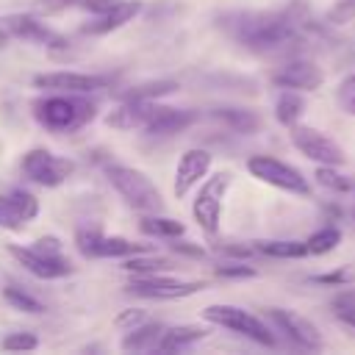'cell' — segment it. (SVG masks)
<instances>
[{"label":"cell","instance_id":"1","mask_svg":"<svg viewBox=\"0 0 355 355\" xmlns=\"http://www.w3.org/2000/svg\"><path fill=\"white\" fill-rule=\"evenodd\" d=\"M230 39L255 50L275 53L291 44L300 33V19L286 11H227L216 22Z\"/></svg>","mask_w":355,"mask_h":355},{"label":"cell","instance_id":"2","mask_svg":"<svg viewBox=\"0 0 355 355\" xmlns=\"http://www.w3.org/2000/svg\"><path fill=\"white\" fill-rule=\"evenodd\" d=\"M31 114L50 133H75L97 116V103L89 94L44 92L31 100Z\"/></svg>","mask_w":355,"mask_h":355},{"label":"cell","instance_id":"3","mask_svg":"<svg viewBox=\"0 0 355 355\" xmlns=\"http://www.w3.org/2000/svg\"><path fill=\"white\" fill-rule=\"evenodd\" d=\"M105 178L114 186V191L139 214H161L164 211V194L153 183V178L136 166L128 164H108Z\"/></svg>","mask_w":355,"mask_h":355},{"label":"cell","instance_id":"4","mask_svg":"<svg viewBox=\"0 0 355 355\" xmlns=\"http://www.w3.org/2000/svg\"><path fill=\"white\" fill-rule=\"evenodd\" d=\"M230 183H233V172L219 169V172H208L197 186V194L191 200V216L208 239H216L222 230V208H225Z\"/></svg>","mask_w":355,"mask_h":355},{"label":"cell","instance_id":"5","mask_svg":"<svg viewBox=\"0 0 355 355\" xmlns=\"http://www.w3.org/2000/svg\"><path fill=\"white\" fill-rule=\"evenodd\" d=\"M200 316L214 324V327H225L236 336H244L250 341H255L258 347H277V333L272 330V324L255 313H250L247 308H239V305H227V302H214V305H205L200 311Z\"/></svg>","mask_w":355,"mask_h":355},{"label":"cell","instance_id":"6","mask_svg":"<svg viewBox=\"0 0 355 355\" xmlns=\"http://www.w3.org/2000/svg\"><path fill=\"white\" fill-rule=\"evenodd\" d=\"M78 164L67 155H55L53 150L47 147H31L28 153H22L19 158V172L22 178H28L31 183L36 186H44V189H55L61 183H67L72 175H75Z\"/></svg>","mask_w":355,"mask_h":355},{"label":"cell","instance_id":"7","mask_svg":"<svg viewBox=\"0 0 355 355\" xmlns=\"http://www.w3.org/2000/svg\"><path fill=\"white\" fill-rule=\"evenodd\" d=\"M247 172L255 180H261L272 189H280V191H288V194H297V197H311V183L305 180V175L297 166H291V164H286L275 155H266V153L250 155L247 158Z\"/></svg>","mask_w":355,"mask_h":355},{"label":"cell","instance_id":"8","mask_svg":"<svg viewBox=\"0 0 355 355\" xmlns=\"http://www.w3.org/2000/svg\"><path fill=\"white\" fill-rule=\"evenodd\" d=\"M205 286H208L205 280H180L172 277L169 272H153V275H130L125 291L144 300H183L202 291Z\"/></svg>","mask_w":355,"mask_h":355},{"label":"cell","instance_id":"9","mask_svg":"<svg viewBox=\"0 0 355 355\" xmlns=\"http://www.w3.org/2000/svg\"><path fill=\"white\" fill-rule=\"evenodd\" d=\"M116 75L111 72H75V69H53L33 75V86L42 92H75V94H94L100 89H111Z\"/></svg>","mask_w":355,"mask_h":355},{"label":"cell","instance_id":"10","mask_svg":"<svg viewBox=\"0 0 355 355\" xmlns=\"http://www.w3.org/2000/svg\"><path fill=\"white\" fill-rule=\"evenodd\" d=\"M288 139H291V144H294L308 161H313V164H333V166H341V164L347 161L341 144H338L336 139H330V136H327L324 130H319V128H311V125L297 122V125L288 128Z\"/></svg>","mask_w":355,"mask_h":355},{"label":"cell","instance_id":"11","mask_svg":"<svg viewBox=\"0 0 355 355\" xmlns=\"http://www.w3.org/2000/svg\"><path fill=\"white\" fill-rule=\"evenodd\" d=\"M266 322L272 324L275 333L286 336L294 347L311 349V352L322 349V333L308 316H302L291 308H266Z\"/></svg>","mask_w":355,"mask_h":355},{"label":"cell","instance_id":"12","mask_svg":"<svg viewBox=\"0 0 355 355\" xmlns=\"http://www.w3.org/2000/svg\"><path fill=\"white\" fill-rule=\"evenodd\" d=\"M8 255L33 277L39 280H61V277H69L75 272L72 261L61 252V255H44V252H36L31 244H8Z\"/></svg>","mask_w":355,"mask_h":355},{"label":"cell","instance_id":"13","mask_svg":"<svg viewBox=\"0 0 355 355\" xmlns=\"http://www.w3.org/2000/svg\"><path fill=\"white\" fill-rule=\"evenodd\" d=\"M211 164H214V155L205 147L183 150L175 164V180H172L175 197H186L189 191H194L202 183V178L211 172Z\"/></svg>","mask_w":355,"mask_h":355},{"label":"cell","instance_id":"14","mask_svg":"<svg viewBox=\"0 0 355 355\" xmlns=\"http://www.w3.org/2000/svg\"><path fill=\"white\" fill-rule=\"evenodd\" d=\"M272 83L277 89H294L305 94V92H316L324 83V72L311 58H291L272 72Z\"/></svg>","mask_w":355,"mask_h":355},{"label":"cell","instance_id":"15","mask_svg":"<svg viewBox=\"0 0 355 355\" xmlns=\"http://www.w3.org/2000/svg\"><path fill=\"white\" fill-rule=\"evenodd\" d=\"M141 8H144L141 0H119V6H114L111 11H105V14L92 17L89 22H83V25H80V36H89V39H94V36H108V33L125 28L128 22H133V19L141 14Z\"/></svg>","mask_w":355,"mask_h":355},{"label":"cell","instance_id":"16","mask_svg":"<svg viewBox=\"0 0 355 355\" xmlns=\"http://www.w3.org/2000/svg\"><path fill=\"white\" fill-rule=\"evenodd\" d=\"M197 119H200V114L191 111V108H172V105L155 103L153 114L144 125V133L147 136H172V133H180V130L191 128Z\"/></svg>","mask_w":355,"mask_h":355},{"label":"cell","instance_id":"17","mask_svg":"<svg viewBox=\"0 0 355 355\" xmlns=\"http://www.w3.org/2000/svg\"><path fill=\"white\" fill-rule=\"evenodd\" d=\"M155 103L158 100H119V105L105 114V125L114 130H144Z\"/></svg>","mask_w":355,"mask_h":355},{"label":"cell","instance_id":"18","mask_svg":"<svg viewBox=\"0 0 355 355\" xmlns=\"http://www.w3.org/2000/svg\"><path fill=\"white\" fill-rule=\"evenodd\" d=\"M3 28L8 31L11 39H22V42H33V44H44L53 31L44 25L42 17H36L33 11H14V14H3L0 17Z\"/></svg>","mask_w":355,"mask_h":355},{"label":"cell","instance_id":"19","mask_svg":"<svg viewBox=\"0 0 355 355\" xmlns=\"http://www.w3.org/2000/svg\"><path fill=\"white\" fill-rule=\"evenodd\" d=\"M211 119H216L222 128L241 133V136H252L263 128V116L252 108H241V105H219L211 108Z\"/></svg>","mask_w":355,"mask_h":355},{"label":"cell","instance_id":"20","mask_svg":"<svg viewBox=\"0 0 355 355\" xmlns=\"http://www.w3.org/2000/svg\"><path fill=\"white\" fill-rule=\"evenodd\" d=\"M211 336V327L205 324H178V327H166L161 341H158V352H183L191 349L194 344L205 341Z\"/></svg>","mask_w":355,"mask_h":355},{"label":"cell","instance_id":"21","mask_svg":"<svg viewBox=\"0 0 355 355\" xmlns=\"http://www.w3.org/2000/svg\"><path fill=\"white\" fill-rule=\"evenodd\" d=\"M164 330H166V324L147 319V322H141V324L125 330V336H122V341H119V349H125V352H155V347H158Z\"/></svg>","mask_w":355,"mask_h":355},{"label":"cell","instance_id":"22","mask_svg":"<svg viewBox=\"0 0 355 355\" xmlns=\"http://www.w3.org/2000/svg\"><path fill=\"white\" fill-rule=\"evenodd\" d=\"M139 230L150 239H164V241L186 236V225L180 219H172V216H164V214H141Z\"/></svg>","mask_w":355,"mask_h":355},{"label":"cell","instance_id":"23","mask_svg":"<svg viewBox=\"0 0 355 355\" xmlns=\"http://www.w3.org/2000/svg\"><path fill=\"white\" fill-rule=\"evenodd\" d=\"M305 114V97L302 92H294V89H283L275 100V119L283 125V128H291L302 119Z\"/></svg>","mask_w":355,"mask_h":355},{"label":"cell","instance_id":"24","mask_svg":"<svg viewBox=\"0 0 355 355\" xmlns=\"http://www.w3.org/2000/svg\"><path fill=\"white\" fill-rule=\"evenodd\" d=\"M172 266H175L172 258H166V255H155V250H147V252H136V255L122 258V272H128V275L169 272Z\"/></svg>","mask_w":355,"mask_h":355},{"label":"cell","instance_id":"25","mask_svg":"<svg viewBox=\"0 0 355 355\" xmlns=\"http://www.w3.org/2000/svg\"><path fill=\"white\" fill-rule=\"evenodd\" d=\"M180 89L178 80L172 78H158V80H144V83H136L130 89H125L119 94V100H161L166 94H175Z\"/></svg>","mask_w":355,"mask_h":355},{"label":"cell","instance_id":"26","mask_svg":"<svg viewBox=\"0 0 355 355\" xmlns=\"http://www.w3.org/2000/svg\"><path fill=\"white\" fill-rule=\"evenodd\" d=\"M255 244V252L261 255H269V258H305L308 255V247L305 241H297V239H266V241H252Z\"/></svg>","mask_w":355,"mask_h":355},{"label":"cell","instance_id":"27","mask_svg":"<svg viewBox=\"0 0 355 355\" xmlns=\"http://www.w3.org/2000/svg\"><path fill=\"white\" fill-rule=\"evenodd\" d=\"M153 250L150 244H139V241H130L125 236H103L100 247H97V258H114V261H122L128 255H136V252H147Z\"/></svg>","mask_w":355,"mask_h":355},{"label":"cell","instance_id":"28","mask_svg":"<svg viewBox=\"0 0 355 355\" xmlns=\"http://www.w3.org/2000/svg\"><path fill=\"white\" fill-rule=\"evenodd\" d=\"M341 239H344L341 227H336V225H324V227L313 230V233L305 239L308 255H327V252H333V250L341 244Z\"/></svg>","mask_w":355,"mask_h":355},{"label":"cell","instance_id":"29","mask_svg":"<svg viewBox=\"0 0 355 355\" xmlns=\"http://www.w3.org/2000/svg\"><path fill=\"white\" fill-rule=\"evenodd\" d=\"M3 300H6L14 311L28 313V316H39V313L47 311L42 300H36L31 291H25V288H19V286H6V288H3Z\"/></svg>","mask_w":355,"mask_h":355},{"label":"cell","instance_id":"30","mask_svg":"<svg viewBox=\"0 0 355 355\" xmlns=\"http://www.w3.org/2000/svg\"><path fill=\"white\" fill-rule=\"evenodd\" d=\"M313 178H316V183H319L322 189H327V191H336V194L352 191V180H349L344 172H338V166H333V164H316Z\"/></svg>","mask_w":355,"mask_h":355},{"label":"cell","instance_id":"31","mask_svg":"<svg viewBox=\"0 0 355 355\" xmlns=\"http://www.w3.org/2000/svg\"><path fill=\"white\" fill-rule=\"evenodd\" d=\"M103 227L100 225H78L75 227V250L83 258H97V247L103 241Z\"/></svg>","mask_w":355,"mask_h":355},{"label":"cell","instance_id":"32","mask_svg":"<svg viewBox=\"0 0 355 355\" xmlns=\"http://www.w3.org/2000/svg\"><path fill=\"white\" fill-rule=\"evenodd\" d=\"M0 227L8 233H19L28 227V219L22 216V211L17 208L11 194H0Z\"/></svg>","mask_w":355,"mask_h":355},{"label":"cell","instance_id":"33","mask_svg":"<svg viewBox=\"0 0 355 355\" xmlns=\"http://www.w3.org/2000/svg\"><path fill=\"white\" fill-rule=\"evenodd\" d=\"M214 275L219 280H250L258 275L255 266H250L247 261H233V258H222V263L214 266Z\"/></svg>","mask_w":355,"mask_h":355},{"label":"cell","instance_id":"34","mask_svg":"<svg viewBox=\"0 0 355 355\" xmlns=\"http://www.w3.org/2000/svg\"><path fill=\"white\" fill-rule=\"evenodd\" d=\"M311 283L316 286H355V263H344V266H336L330 272H319L311 277Z\"/></svg>","mask_w":355,"mask_h":355},{"label":"cell","instance_id":"35","mask_svg":"<svg viewBox=\"0 0 355 355\" xmlns=\"http://www.w3.org/2000/svg\"><path fill=\"white\" fill-rule=\"evenodd\" d=\"M0 347L6 352H31L39 347V336L33 330H14V333H6Z\"/></svg>","mask_w":355,"mask_h":355},{"label":"cell","instance_id":"36","mask_svg":"<svg viewBox=\"0 0 355 355\" xmlns=\"http://www.w3.org/2000/svg\"><path fill=\"white\" fill-rule=\"evenodd\" d=\"M336 103H338V108H341L347 116H355V72H349V75L338 83V89H336Z\"/></svg>","mask_w":355,"mask_h":355},{"label":"cell","instance_id":"37","mask_svg":"<svg viewBox=\"0 0 355 355\" xmlns=\"http://www.w3.org/2000/svg\"><path fill=\"white\" fill-rule=\"evenodd\" d=\"M8 194H11V200L17 202V208L22 211V216H25L28 222H33V219L39 216V200H36L33 191H28V189H11Z\"/></svg>","mask_w":355,"mask_h":355},{"label":"cell","instance_id":"38","mask_svg":"<svg viewBox=\"0 0 355 355\" xmlns=\"http://www.w3.org/2000/svg\"><path fill=\"white\" fill-rule=\"evenodd\" d=\"M222 258H233V261H250L255 255V244H244V241H219L214 247Z\"/></svg>","mask_w":355,"mask_h":355},{"label":"cell","instance_id":"39","mask_svg":"<svg viewBox=\"0 0 355 355\" xmlns=\"http://www.w3.org/2000/svg\"><path fill=\"white\" fill-rule=\"evenodd\" d=\"M352 17H355V0H336L327 8L324 22L327 25H347V22H352Z\"/></svg>","mask_w":355,"mask_h":355},{"label":"cell","instance_id":"40","mask_svg":"<svg viewBox=\"0 0 355 355\" xmlns=\"http://www.w3.org/2000/svg\"><path fill=\"white\" fill-rule=\"evenodd\" d=\"M78 6H80V0H36L31 11L44 19V17H55V14H64V11L78 8Z\"/></svg>","mask_w":355,"mask_h":355},{"label":"cell","instance_id":"41","mask_svg":"<svg viewBox=\"0 0 355 355\" xmlns=\"http://www.w3.org/2000/svg\"><path fill=\"white\" fill-rule=\"evenodd\" d=\"M141 322H147V311L144 308H125V311H119L114 316V327L122 330V333L136 327V324H141Z\"/></svg>","mask_w":355,"mask_h":355},{"label":"cell","instance_id":"42","mask_svg":"<svg viewBox=\"0 0 355 355\" xmlns=\"http://www.w3.org/2000/svg\"><path fill=\"white\" fill-rule=\"evenodd\" d=\"M31 247H33L36 252H44V255H61V252H64V241H61L55 233H47V236L33 239Z\"/></svg>","mask_w":355,"mask_h":355},{"label":"cell","instance_id":"43","mask_svg":"<svg viewBox=\"0 0 355 355\" xmlns=\"http://www.w3.org/2000/svg\"><path fill=\"white\" fill-rule=\"evenodd\" d=\"M172 250H175L178 255H186V258H205V255H208L205 247H200V244H194V241H186L183 236L172 239Z\"/></svg>","mask_w":355,"mask_h":355},{"label":"cell","instance_id":"44","mask_svg":"<svg viewBox=\"0 0 355 355\" xmlns=\"http://www.w3.org/2000/svg\"><path fill=\"white\" fill-rule=\"evenodd\" d=\"M114 6H119V0H80V6H78V8L89 11L92 17H100V14L111 11Z\"/></svg>","mask_w":355,"mask_h":355},{"label":"cell","instance_id":"45","mask_svg":"<svg viewBox=\"0 0 355 355\" xmlns=\"http://www.w3.org/2000/svg\"><path fill=\"white\" fill-rule=\"evenodd\" d=\"M333 308H336V311H333L336 319H338L341 324H347V327L355 330V302H352V305H333Z\"/></svg>","mask_w":355,"mask_h":355},{"label":"cell","instance_id":"46","mask_svg":"<svg viewBox=\"0 0 355 355\" xmlns=\"http://www.w3.org/2000/svg\"><path fill=\"white\" fill-rule=\"evenodd\" d=\"M355 302V288L352 286H341V291L333 297V305H352Z\"/></svg>","mask_w":355,"mask_h":355},{"label":"cell","instance_id":"47","mask_svg":"<svg viewBox=\"0 0 355 355\" xmlns=\"http://www.w3.org/2000/svg\"><path fill=\"white\" fill-rule=\"evenodd\" d=\"M11 42H14V39L8 36V31H6V28H3V22H0V50H3V47H8Z\"/></svg>","mask_w":355,"mask_h":355}]
</instances>
